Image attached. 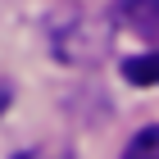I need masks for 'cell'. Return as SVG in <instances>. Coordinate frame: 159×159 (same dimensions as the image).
<instances>
[{"instance_id": "obj_6", "label": "cell", "mask_w": 159, "mask_h": 159, "mask_svg": "<svg viewBox=\"0 0 159 159\" xmlns=\"http://www.w3.org/2000/svg\"><path fill=\"white\" fill-rule=\"evenodd\" d=\"M59 159H73V155H59Z\"/></svg>"}, {"instance_id": "obj_5", "label": "cell", "mask_w": 159, "mask_h": 159, "mask_svg": "<svg viewBox=\"0 0 159 159\" xmlns=\"http://www.w3.org/2000/svg\"><path fill=\"white\" fill-rule=\"evenodd\" d=\"M9 105V82H0V109Z\"/></svg>"}, {"instance_id": "obj_2", "label": "cell", "mask_w": 159, "mask_h": 159, "mask_svg": "<svg viewBox=\"0 0 159 159\" xmlns=\"http://www.w3.org/2000/svg\"><path fill=\"white\" fill-rule=\"evenodd\" d=\"M109 18H114L118 27H127L132 37L159 46V0H114Z\"/></svg>"}, {"instance_id": "obj_4", "label": "cell", "mask_w": 159, "mask_h": 159, "mask_svg": "<svg viewBox=\"0 0 159 159\" xmlns=\"http://www.w3.org/2000/svg\"><path fill=\"white\" fill-rule=\"evenodd\" d=\"M123 159H159V123H155V127H141V132L127 141Z\"/></svg>"}, {"instance_id": "obj_1", "label": "cell", "mask_w": 159, "mask_h": 159, "mask_svg": "<svg viewBox=\"0 0 159 159\" xmlns=\"http://www.w3.org/2000/svg\"><path fill=\"white\" fill-rule=\"evenodd\" d=\"M50 50L64 64H100L109 55V18L105 14H64L50 23Z\"/></svg>"}, {"instance_id": "obj_3", "label": "cell", "mask_w": 159, "mask_h": 159, "mask_svg": "<svg viewBox=\"0 0 159 159\" xmlns=\"http://www.w3.org/2000/svg\"><path fill=\"white\" fill-rule=\"evenodd\" d=\"M123 77L136 82V86H159V46L146 50V55H136V59H127L123 64Z\"/></svg>"}]
</instances>
